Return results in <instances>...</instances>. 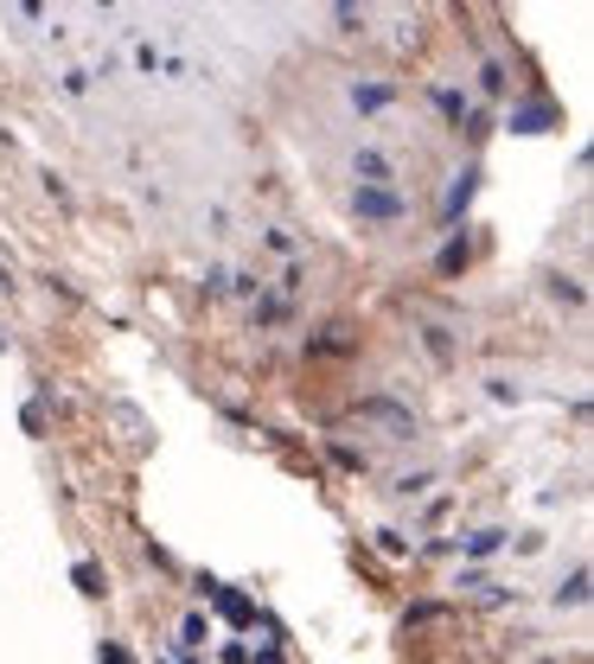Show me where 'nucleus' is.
<instances>
[{
    "instance_id": "obj_1",
    "label": "nucleus",
    "mask_w": 594,
    "mask_h": 664,
    "mask_svg": "<svg viewBox=\"0 0 594 664\" xmlns=\"http://www.w3.org/2000/svg\"><path fill=\"white\" fill-rule=\"evenodd\" d=\"M359 422H377V429H390V441H410L415 434V415L403 403H390V396H364L359 403Z\"/></svg>"
},
{
    "instance_id": "obj_2",
    "label": "nucleus",
    "mask_w": 594,
    "mask_h": 664,
    "mask_svg": "<svg viewBox=\"0 0 594 664\" xmlns=\"http://www.w3.org/2000/svg\"><path fill=\"white\" fill-rule=\"evenodd\" d=\"M352 204H359V218H410V199L390 192V185H359Z\"/></svg>"
},
{
    "instance_id": "obj_3",
    "label": "nucleus",
    "mask_w": 594,
    "mask_h": 664,
    "mask_svg": "<svg viewBox=\"0 0 594 664\" xmlns=\"http://www.w3.org/2000/svg\"><path fill=\"white\" fill-rule=\"evenodd\" d=\"M447 626H454V607H447V601H415L410 613H403V633H447Z\"/></svg>"
},
{
    "instance_id": "obj_4",
    "label": "nucleus",
    "mask_w": 594,
    "mask_h": 664,
    "mask_svg": "<svg viewBox=\"0 0 594 664\" xmlns=\"http://www.w3.org/2000/svg\"><path fill=\"white\" fill-rule=\"evenodd\" d=\"M308 352L313 358H345V352H359V339H352L345 326H326V332H313L308 339Z\"/></svg>"
},
{
    "instance_id": "obj_5",
    "label": "nucleus",
    "mask_w": 594,
    "mask_h": 664,
    "mask_svg": "<svg viewBox=\"0 0 594 664\" xmlns=\"http://www.w3.org/2000/svg\"><path fill=\"white\" fill-rule=\"evenodd\" d=\"M352 173H359V185H384L390 160H384V153H371V148H359V153H352Z\"/></svg>"
},
{
    "instance_id": "obj_6",
    "label": "nucleus",
    "mask_w": 594,
    "mask_h": 664,
    "mask_svg": "<svg viewBox=\"0 0 594 664\" xmlns=\"http://www.w3.org/2000/svg\"><path fill=\"white\" fill-rule=\"evenodd\" d=\"M473 192H480V167H466V173L447 185V218H461L466 204H473Z\"/></svg>"
},
{
    "instance_id": "obj_7",
    "label": "nucleus",
    "mask_w": 594,
    "mask_h": 664,
    "mask_svg": "<svg viewBox=\"0 0 594 664\" xmlns=\"http://www.w3.org/2000/svg\"><path fill=\"white\" fill-rule=\"evenodd\" d=\"M466 262H473V243H466V237H454V243H447V250L435 255V269H441V275H461Z\"/></svg>"
},
{
    "instance_id": "obj_8",
    "label": "nucleus",
    "mask_w": 594,
    "mask_h": 664,
    "mask_svg": "<svg viewBox=\"0 0 594 664\" xmlns=\"http://www.w3.org/2000/svg\"><path fill=\"white\" fill-rule=\"evenodd\" d=\"M435 109H441V115H447V122H454V128H461L466 115H473V109H466V97H461V90H435Z\"/></svg>"
},
{
    "instance_id": "obj_9",
    "label": "nucleus",
    "mask_w": 594,
    "mask_h": 664,
    "mask_svg": "<svg viewBox=\"0 0 594 664\" xmlns=\"http://www.w3.org/2000/svg\"><path fill=\"white\" fill-rule=\"evenodd\" d=\"M543 122H556V109H550V102H537V109H517V115H512L517 134H531V128H543Z\"/></svg>"
},
{
    "instance_id": "obj_10",
    "label": "nucleus",
    "mask_w": 594,
    "mask_h": 664,
    "mask_svg": "<svg viewBox=\"0 0 594 664\" xmlns=\"http://www.w3.org/2000/svg\"><path fill=\"white\" fill-rule=\"evenodd\" d=\"M582 607V601H588V569H575V575H568V587H556V607Z\"/></svg>"
},
{
    "instance_id": "obj_11",
    "label": "nucleus",
    "mask_w": 594,
    "mask_h": 664,
    "mask_svg": "<svg viewBox=\"0 0 594 664\" xmlns=\"http://www.w3.org/2000/svg\"><path fill=\"white\" fill-rule=\"evenodd\" d=\"M505 543V531H480V536H466V556H492Z\"/></svg>"
},
{
    "instance_id": "obj_12",
    "label": "nucleus",
    "mask_w": 594,
    "mask_h": 664,
    "mask_svg": "<svg viewBox=\"0 0 594 664\" xmlns=\"http://www.w3.org/2000/svg\"><path fill=\"white\" fill-rule=\"evenodd\" d=\"M71 575H78V587H83V594H103V569H97V562H78Z\"/></svg>"
},
{
    "instance_id": "obj_13",
    "label": "nucleus",
    "mask_w": 594,
    "mask_h": 664,
    "mask_svg": "<svg viewBox=\"0 0 594 664\" xmlns=\"http://www.w3.org/2000/svg\"><path fill=\"white\" fill-rule=\"evenodd\" d=\"M352 102H359V109H384L390 90H384V83H364V90H352Z\"/></svg>"
},
{
    "instance_id": "obj_14",
    "label": "nucleus",
    "mask_w": 594,
    "mask_h": 664,
    "mask_svg": "<svg viewBox=\"0 0 594 664\" xmlns=\"http://www.w3.org/2000/svg\"><path fill=\"white\" fill-rule=\"evenodd\" d=\"M377 550H384V556H410V543H403V531H377Z\"/></svg>"
},
{
    "instance_id": "obj_15",
    "label": "nucleus",
    "mask_w": 594,
    "mask_h": 664,
    "mask_svg": "<svg viewBox=\"0 0 594 664\" xmlns=\"http://www.w3.org/2000/svg\"><path fill=\"white\" fill-rule=\"evenodd\" d=\"M422 339H429V352H435L441 364H447V358H454V345H447V332H441V326H429V332H422Z\"/></svg>"
},
{
    "instance_id": "obj_16",
    "label": "nucleus",
    "mask_w": 594,
    "mask_h": 664,
    "mask_svg": "<svg viewBox=\"0 0 594 664\" xmlns=\"http://www.w3.org/2000/svg\"><path fill=\"white\" fill-rule=\"evenodd\" d=\"M480 90H486V97H499V90H505V71H499V64H486V71H480Z\"/></svg>"
},
{
    "instance_id": "obj_17",
    "label": "nucleus",
    "mask_w": 594,
    "mask_h": 664,
    "mask_svg": "<svg viewBox=\"0 0 594 664\" xmlns=\"http://www.w3.org/2000/svg\"><path fill=\"white\" fill-rule=\"evenodd\" d=\"M422 485H435V473H403V480H396V492H422Z\"/></svg>"
},
{
    "instance_id": "obj_18",
    "label": "nucleus",
    "mask_w": 594,
    "mask_h": 664,
    "mask_svg": "<svg viewBox=\"0 0 594 664\" xmlns=\"http://www.w3.org/2000/svg\"><path fill=\"white\" fill-rule=\"evenodd\" d=\"M333 460L345 466V473H364V454H352V447H333Z\"/></svg>"
},
{
    "instance_id": "obj_19",
    "label": "nucleus",
    "mask_w": 594,
    "mask_h": 664,
    "mask_svg": "<svg viewBox=\"0 0 594 664\" xmlns=\"http://www.w3.org/2000/svg\"><path fill=\"white\" fill-rule=\"evenodd\" d=\"M103 664H129V652H122V645H103Z\"/></svg>"
},
{
    "instance_id": "obj_20",
    "label": "nucleus",
    "mask_w": 594,
    "mask_h": 664,
    "mask_svg": "<svg viewBox=\"0 0 594 664\" xmlns=\"http://www.w3.org/2000/svg\"><path fill=\"white\" fill-rule=\"evenodd\" d=\"M0 294H7V269H0Z\"/></svg>"
}]
</instances>
